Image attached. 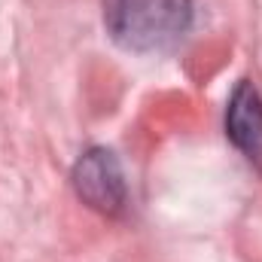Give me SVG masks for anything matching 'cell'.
Wrapping results in <instances>:
<instances>
[{
	"mask_svg": "<svg viewBox=\"0 0 262 262\" xmlns=\"http://www.w3.org/2000/svg\"><path fill=\"white\" fill-rule=\"evenodd\" d=\"M73 189L92 210L104 213V216H119L128 204V186H125V174L119 159L104 149V146H92L85 149L76 165H73Z\"/></svg>",
	"mask_w": 262,
	"mask_h": 262,
	"instance_id": "cell-2",
	"label": "cell"
},
{
	"mask_svg": "<svg viewBox=\"0 0 262 262\" xmlns=\"http://www.w3.org/2000/svg\"><path fill=\"white\" fill-rule=\"evenodd\" d=\"M195 21L192 0H104V28L128 52L177 49Z\"/></svg>",
	"mask_w": 262,
	"mask_h": 262,
	"instance_id": "cell-1",
	"label": "cell"
},
{
	"mask_svg": "<svg viewBox=\"0 0 262 262\" xmlns=\"http://www.w3.org/2000/svg\"><path fill=\"white\" fill-rule=\"evenodd\" d=\"M226 134L262 171V95L250 79H241L226 104Z\"/></svg>",
	"mask_w": 262,
	"mask_h": 262,
	"instance_id": "cell-3",
	"label": "cell"
}]
</instances>
